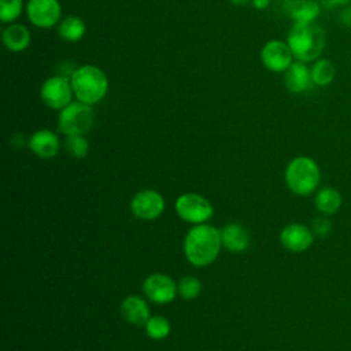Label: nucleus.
I'll use <instances>...</instances> for the list:
<instances>
[{
  "label": "nucleus",
  "instance_id": "obj_1",
  "mask_svg": "<svg viewBox=\"0 0 351 351\" xmlns=\"http://www.w3.org/2000/svg\"><path fill=\"white\" fill-rule=\"evenodd\" d=\"M221 245V230L211 225L199 223L186 233L184 252L193 266L203 267L217 259Z\"/></svg>",
  "mask_w": 351,
  "mask_h": 351
},
{
  "label": "nucleus",
  "instance_id": "obj_2",
  "mask_svg": "<svg viewBox=\"0 0 351 351\" xmlns=\"http://www.w3.org/2000/svg\"><path fill=\"white\" fill-rule=\"evenodd\" d=\"M325 30L315 22L292 23L287 36V44L289 45L293 58L304 63L319 59L325 49Z\"/></svg>",
  "mask_w": 351,
  "mask_h": 351
},
{
  "label": "nucleus",
  "instance_id": "obj_3",
  "mask_svg": "<svg viewBox=\"0 0 351 351\" xmlns=\"http://www.w3.org/2000/svg\"><path fill=\"white\" fill-rule=\"evenodd\" d=\"M74 97L86 104L100 103L108 92V78L106 73L95 64H82L75 69L70 78Z\"/></svg>",
  "mask_w": 351,
  "mask_h": 351
},
{
  "label": "nucleus",
  "instance_id": "obj_4",
  "mask_svg": "<svg viewBox=\"0 0 351 351\" xmlns=\"http://www.w3.org/2000/svg\"><path fill=\"white\" fill-rule=\"evenodd\" d=\"M321 181L318 163L306 155L293 158L285 169V184L298 196H308L317 191Z\"/></svg>",
  "mask_w": 351,
  "mask_h": 351
},
{
  "label": "nucleus",
  "instance_id": "obj_5",
  "mask_svg": "<svg viewBox=\"0 0 351 351\" xmlns=\"http://www.w3.org/2000/svg\"><path fill=\"white\" fill-rule=\"evenodd\" d=\"M93 122V107L90 104L75 100L60 110L58 118V129L64 136H85L92 129Z\"/></svg>",
  "mask_w": 351,
  "mask_h": 351
},
{
  "label": "nucleus",
  "instance_id": "obj_6",
  "mask_svg": "<svg viewBox=\"0 0 351 351\" xmlns=\"http://www.w3.org/2000/svg\"><path fill=\"white\" fill-rule=\"evenodd\" d=\"M73 96L70 80L58 74L48 77L40 86V99L51 110H63L73 101Z\"/></svg>",
  "mask_w": 351,
  "mask_h": 351
},
{
  "label": "nucleus",
  "instance_id": "obj_7",
  "mask_svg": "<svg viewBox=\"0 0 351 351\" xmlns=\"http://www.w3.org/2000/svg\"><path fill=\"white\" fill-rule=\"evenodd\" d=\"M26 15L33 26L51 29L62 21V5L59 0H27Z\"/></svg>",
  "mask_w": 351,
  "mask_h": 351
},
{
  "label": "nucleus",
  "instance_id": "obj_8",
  "mask_svg": "<svg viewBox=\"0 0 351 351\" xmlns=\"http://www.w3.org/2000/svg\"><path fill=\"white\" fill-rule=\"evenodd\" d=\"M176 211L189 223H204L211 218L214 208L211 203L197 193H184L176 202Z\"/></svg>",
  "mask_w": 351,
  "mask_h": 351
},
{
  "label": "nucleus",
  "instance_id": "obj_9",
  "mask_svg": "<svg viewBox=\"0 0 351 351\" xmlns=\"http://www.w3.org/2000/svg\"><path fill=\"white\" fill-rule=\"evenodd\" d=\"M293 59L289 45L282 40H270L261 49L262 64L273 73H285Z\"/></svg>",
  "mask_w": 351,
  "mask_h": 351
},
{
  "label": "nucleus",
  "instance_id": "obj_10",
  "mask_svg": "<svg viewBox=\"0 0 351 351\" xmlns=\"http://www.w3.org/2000/svg\"><path fill=\"white\" fill-rule=\"evenodd\" d=\"M130 208L137 218L151 221L163 213L165 200L159 192L154 189H144L133 196Z\"/></svg>",
  "mask_w": 351,
  "mask_h": 351
},
{
  "label": "nucleus",
  "instance_id": "obj_11",
  "mask_svg": "<svg viewBox=\"0 0 351 351\" xmlns=\"http://www.w3.org/2000/svg\"><path fill=\"white\" fill-rule=\"evenodd\" d=\"M143 291L147 298L155 303L163 304L169 303L176 298L177 287L174 281L162 273H155L148 276L143 282Z\"/></svg>",
  "mask_w": 351,
  "mask_h": 351
},
{
  "label": "nucleus",
  "instance_id": "obj_12",
  "mask_svg": "<svg viewBox=\"0 0 351 351\" xmlns=\"http://www.w3.org/2000/svg\"><path fill=\"white\" fill-rule=\"evenodd\" d=\"M313 230L303 223H289L280 233L282 247L291 252H304L314 243Z\"/></svg>",
  "mask_w": 351,
  "mask_h": 351
},
{
  "label": "nucleus",
  "instance_id": "obj_13",
  "mask_svg": "<svg viewBox=\"0 0 351 351\" xmlns=\"http://www.w3.org/2000/svg\"><path fill=\"white\" fill-rule=\"evenodd\" d=\"M284 84L291 93H304L311 88V85H314L311 81L310 67L304 62L293 60L284 73Z\"/></svg>",
  "mask_w": 351,
  "mask_h": 351
},
{
  "label": "nucleus",
  "instance_id": "obj_14",
  "mask_svg": "<svg viewBox=\"0 0 351 351\" xmlns=\"http://www.w3.org/2000/svg\"><path fill=\"white\" fill-rule=\"evenodd\" d=\"M27 145L33 154H36L38 158L49 159L53 158L60 148L59 137L48 129H41L34 132L27 141Z\"/></svg>",
  "mask_w": 351,
  "mask_h": 351
},
{
  "label": "nucleus",
  "instance_id": "obj_15",
  "mask_svg": "<svg viewBox=\"0 0 351 351\" xmlns=\"http://www.w3.org/2000/svg\"><path fill=\"white\" fill-rule=\"evenodd\" d=\"M1 40L10 52H22L30 45L32 34L30 30L22 23H8L3 29Z\"/></svg>",
  "mask_w": 351,
  "mask_h": 351
},
{
  "label": "nucleus",
  "instance_id": "obj_16",
  "mask_svg": "<svg viewBox=\"0 0 351 351\" xmlns=\"http://www.w3.org/2000/svg\"><path fill=\"white\" fill-rule=\"evenodd\" d=\"M121 313L129 324L136 326H143L149 319V308L144 299L137 295H132L123 299L121 303Z\"/></svg>",
  "mask_w": 351,
  "mask_h": 351
},
{
  "label": "nucleus",
  "instance_id": "obj_17",
  "mask_svg": "<svg viewBox=\"0 0 351 351\" xmlns=\"http://www.w3.org/2000/svg\"><path fill=\"white\" fill-rule=\"evenodd\" d=\"M222 245L230 252H241L250 244V233L240 223H228L221 230Z\"/></svg>",
  "mask_w": 351,
  "mask_h": 351
},
{
  "label": "nucleus",
  "instance_id": "obj_18",
  "mask_svg": "<svg viewBox=\"0 0 351 351\" xmlns=\"http://www.w3.org/2000/svg\"><path fill=\"white\" fill-rule=\"evenodd\" d=\"M321 11L317 0H292L288 4V15L293 23H311L315 22Z\"/></svg>",
  "mask_w": 351,
  "mask_h": 351
},
{
  "label": "nucleus",
  "instance_id": "obj_19",
  "mask_svg": "<svg viewBox=\"0 0 351 351\" xmlns=\"http://www.w3.org/2000/svg\"><path fill=\"white\" fill-rule=\"evenodd\" d=\"M343 204L341 193L333 186H324L315 192L314 206L318 213L324 215L336 214Z\"/></svg>",
  "mask_w": 351,
  "mask_h": 351
},
{
  "label": "nucleus",
  "instance_id": "obj_20",
  "mask_svg": "<svg viewBox=\"0 0 351 351\" xmlns=\"http://www.w3.org/2000/svg\"><path fill=\"white\" fill-rule=\"evenodd\" d=\"M58 36L67 43H77L82 40L86 33V25L82 18L77 15H69L62 18V21L56 26Z\"/></svg>",
  "mask_w": 351,
  "mask_h": 351
},
{
  "label": "nucleus",
  "instance_id": "obj_21",
  "mask_svg": "<svg viewBox=\"0 0 351 351\" xmlns=\"http://www.w3.org/2000/svg\"><path fill=\"white\" fill-rule=\"evenodd\" d=\"M310 73L311 81L315 86H328L333 82L336 77V67L332 60L319 58L314 60L313 66L310 67Z\"/></svg>",
  "mask_w": 351,
  "mask_h": 351
},
{
  "label": "nucleus",
  "instance_id": "obj_22",
  "mask_svg": "<svg viewBox=\"0 0 351 351\" xmlns=\"http://www.w3.org/2000/svg\"><path fill=\"white\" fill-rule=\"evenodd\" d=\"M145 332L151 339L162 340L167 337L170 333V322L160 315L149 317V319L145 324Z\"/></svg>",
  "mask_w": 351,
  "mask_h": 351
},
{
  "label": "nucleus",
  "instance_id": "obj_23",
  "mask_svg": "<svg viewBox=\"0 0 351 351\" xmlns=\"http://www.w3.org/2000/svg\"><path fill=\"white\" fill-rule=\"evenodd\" d=\"M23 11V0H0V21L4 25L15 22Z\"/></svg>",
  "mask_w": 351,
  "mask_h": 351
},
{
  "label": "nucleus",
  "instance_id": "obj_24",
  "mask_svg": "<svg viewBox=\"0 0 351 351\" xmlns=\"http://www.w3.org/2000/svg\"><path fill=\"white\" fill-rule=\"evenodd\" d=\"M177 289H178V293L181 295V298L191 300V299H195L200 293L202 284L196 277L185 276L180 280Z\"/></svg>",
  "mask_w": 351,
  "mask_h": 351
},
{
  "label": "nucleus",
  "instance_id": "obj_25",
  "mask_svg": "<svg viewBox=\"0 0 351 351\" xmlns=\"http://www.w3.org/2000/svg\"><path fill=\"white\" fill-rule=\"evenodd\" d=\"M67 152L77 159L85 158L89 151V143L84 136H67L66 137Z\"/></svg>",
  "mask_w": 351,
  "mask_h": 351
},
{
  "label": "nucleus",
  "instance_id": "obj_26",
  "mask_svg": "<svg viewBox=\"0 0 351 351\" xmlns=\"http://www.w3.org/2000/svg\"><path fill=\"white\" fill-rule=\"evenodd\" d=\"M310 229L313 230L314 236H317V237H326L332 232V222L328 218V215L321 214V215L313 218Z\"/></svg>",
  "mask_w": 351,
  "mask_h": 351
},
{
  "label": "nucleus",
  "instance_id": "obj_27",
  "mask_svg": "<svg viewBox=\"0 0 351 351\" xmlns=\"http://www.w3.org/2000/svg\"><path fill=\"white\" fill-rule=\"evenodd\" d=\"M75 66L73 62L70 60H62L59 64H58V75H62L64 78H71V75L74 74L75 71Z\"/></svg>",
  "mask_w": 351,
  "mask_h": 351
},
{
  "label": "nucleus",
  "instance_id": "obj_28",
  "mask_svg": "<svg viewBox=\"0 0 351 351\" xmlns=\"http://www.w3.org/2000/svg\"><path fill=\"white\" fill-rule=\"evenodd\" d=\"M339 19L343 25L351 27V7H346L344 10H341L339 14Z\"/></svg>",
  "mask_w": 351,
  "mask_h": 351
},
{
  "label": "nucleus",
  "instance_id": "obj_29",
  "mask_svg": "<svg viewBox=\"0 0 351 351\" xmlns=\"http://www.w3.org/2000/svg\"><path fill=\"white\" fill-rule=\"evenodd\" d=\"M325 5L328 7H344L351 3V0H324Z\"/></svg>",
  "mask_w": 351,
  "mask_h": 351
},
{
  "label": "nucleus",
  "instance_id": "obj_30",
  "mask_svg": "<svg viewBox=\"0 0 351 351\" xmlns=\"http://www.w3.org/2000/svg\"><path fill=\"white\" fill-rule=\"evenodd\" d=\"M251 4L256 8V10H266L270 4V0H251Z\"/></svg>",
  "mask_w": 351,
  "mask_h": 351
},
{
  "label": "nucleus",
  "instance_id": "obj_31",
  "mask_svg": "<svg viewBox=\"0 0 351 351\" xmlns=\"http://www.w3.org/2000/svg\"><path fill=\"white\" fill-rule=\"evenodd\" d=\"M232 4H236V5H244V4H248L251 3V0H229Z\"/></svg>",
  "mask_w": 351,
  "mask_h": 351
},
{
  "label": "nucleus",
  "instance_id": "obj_32",
  "mask_svg": "<svg viewBox=\"0 0 351 351\" xmlns=\"http://www.w3.org/2000/svg\"><path fill=\"white\" fill-rule=\"evenodd\" d=\"M317 1H319V0H317Z\"/></svg>",
  "mask_w": 351,
  "mask_h": 351
}]
</instances>
